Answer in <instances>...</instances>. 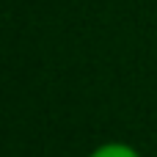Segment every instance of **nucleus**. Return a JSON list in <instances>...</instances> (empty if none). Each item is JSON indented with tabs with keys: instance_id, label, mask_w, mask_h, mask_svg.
Masks as SVG:
<instances>
[{
	"instance_id": "obj_1",
	"label": "nucleus",
	"mask_w": 157,
	"mask_h": 157,
	"mask_svg": "<svg viewBox=\"0 0 157 157\" xmlns=\"http://www.w3.org/2000/svg\"><path fill=\"white\" fill-rule=\"evenodd\" d=\"M88 157H141L135 146L124 144V141H108V144H99L97 149H91Z\"/></svg>"
}]
</instances>
